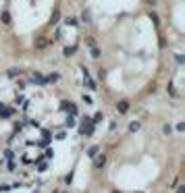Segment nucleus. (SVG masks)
<instances>
[{
    "label": "nucleus",
    "mask_w": 185,
    "mask_h": 193,
    "mask_svg": "<svg viewBox=\"0 0 185 193\" xmlns=\"http://www.w3.org/2000/svg\"><path fill=\"white\" fill-rule=\"evenodd\" d=\"M79 133H81V135H92V133H94V123H92V118H90V116H85V118L81 121Z\"/></svg>",
    "instance_id": "obj_1"
},
{
    "label": "nucleus",
    "mask_w": 185,
    "mask_h": 193,
    "mask_svg": "<svg viewBox=\"0 0 185 193\" xmlns=\"http://www.w3.org/2000/svg\"><path fill=\"white\" fill-rule=\"evenodd\" d=\"M81 73H83V85H85L87 89H96V81L90 77V71L85 67H81Z\"/></svg>",
    "instance_id": "obj_2"
},
{
    "label": "nucleus",
    "mask_w": 185,
    "mask_h": 193,
    "mask_svg": "<svg viewBox=\"0 0 185 193\" xmlns=\"http://www.w3.org/2000/svg\"><path fill=\"white\" fill-rule=\"evenodd\" d=\"M31 83H35V85H46V77L42 73H34L31 75Z\"/></svg>",
    "instance_id": "obj_3"
},
{
    "label": "nucleus",
    "mask_w": 185,
    "mask_h": 193,
    "mask_svg": "<svg viewBox=\"0 0 185 193\" xmlns=\"http://www.w3.org/2000/svg\"><path fill=\"white\" fill-rule=\"evenodd\" d=\"M87 46H90V54H92L94 58H98V56H100V50H98V46H96V42H94L92 37L87 40Z\"/></svg>",
    "instance_id": "obj_4"
},
{
    "label": "nucleus",
    "mask_w": 185,
    "mask_h": 193,
    "mask_svg": "<svg viewBox=\"0 0 185 193\" xmlns=\"http://www.w3.org/2000/svg\"><path fill=\"white\" fill-rule=\"evenodd\" d=\"M12 114V108H9L6 104H0V118H9Z\"/></svg>",
    "instance_id": "obj_5"
},
{
    "label": "nucleus",
    "mask_w": 185,
    "mask_h": 193,
    "mask_svg": "<svg viewBox=\"0 0 185 193\" xmlns=\"http://www.w3.org/2000/svg\"><path fill=\"white\" fill-rule=\"evenodd\" d=\"M62 108H65V110H67L71 116H75V114H77V108H75V104H71V102H62Z\"/></svg>",
    "instance_id": "obj_6"
},
{
    "label": "nucleus",
    "mask_w": 185,
    "mask_h": 193,
    "mask_svg": "<svg viewBox=\"0 0 185 193\" xmlns=\"http://www.w3.org/2000/svg\"><path fill=\"white\" fill-rule=\"evenodd\" d=\"M75 52H77V46H75V44H73V46H65V50H62V54H65L67 58H69V56H73Z\"/></svg>",
    "instance_id": "obj_7"
},
{
    "label": "nucleus",
    "mask_w": 185,
    "mask_h": 193,
    "mask_svg": "<svg viewBox=\"0 0 185 193\" xmlns=\"http://www.w3.org/2000/svg\"><path fill=\"white\" fill-rule=\"evenodd\" d=\"M104 162H106V156H104V154H102V156H96V158H94V166H96V168H102V166H104Z\"/></svg>",
    "instance_id": "obj_8"
},
{
    "label": "nucleus",
    "mask_w": 185,
    "mask_h": 193,
    "mask_svg": "<svg viewBox=\"0 0 185 193\" xmlns=\"http://www.w3.org/2000/svg\"><path fill=\"white\" fill-rule=\"evenodd\" d=\"M127 108H129V104L125 102V100H121V102L116 104V110H119L121 114H125V112H127Z\"/></svg>",
    "instance_id": "obj_9"
},
{
    "label": "nucleus",
    "mask_w": 185,
    "mask_h": 193,
    "mask_svg": "<svg viewBox=\"0 0 185 193\" xmlns=\"http://www.w3.org/2000/svg\"><path fill=\"white\" fill-rule=\"evenodd\" d=\"M81 21H85V23L92 21V12L87 11V9H85V11H81Z\"/></svg>",
    "instance_id": "obj_10"
},
{
    "label": "nucleus",
    "mask_w": 185,
    "mask_h": 193,
    "mask_svg": "<svg viewBox=\"0 0 185 193\" xmlns=\"http://www.w3.org/2000/svg\"><path fill=\"white\" fill-rule=\"evenodd\" d=\"M56 81H60V75L58 73H52V75L46 77V83H56Z\"/></svg>",
    "instance_id": "obj_11"
},
{
    "label": "nucleus",
    "mask_w": 185,
    "mask_h": 193,
    "mask_svg": "<svg viewBox=\"0 0 185 193\" xmlns=\"http://www.w3.org/2000/svg\"><path fill=\"white\" fill-rule=\"evenodd\" d=\"M48 46V40H44V37H37V40H35V48H37V50H40V48H46Z\"/></svg>",
    "instance_id": "obj_12"
},
{
    "label": "nucleus",
    "mask_w": 185,
    "mask_h": 193,
    "mask_svg": "<svg viewBox=\"0 0 185 193\" xmlns=\"http://www.w3.org/2000/svg\"><path fill=\"white\" fill-rule=\"evenodd\" d=\"M139 127H141V125H139L137 121H133V123H129V131H131V133H135V131H139Z\"/></svg>",
    "instance_id": "obj_13"
},
{
    "label": "nucleus",
    "mask_w": 185,
    "mask_h": 193,
    "mask_svg": "<svg viewBox=\"0 0 185 193\" xmlns=\"http://www.w3.org/2000/svg\"><path fill=\"white\" fill-rule=\"evenodd\" d=\"M46 168H48V162H46V160H40V162H37V170L44 172Z\"/></svg>",
    "instance_id": "obj_14"
},
{
    "label": "nucleus",
    "mask_w": 185,
    "mask_h": 193,
    "mask_svg": "<svg viewBox=\"0 0 185 193\" xmlns=\"http://www.w3.org/2000/svg\"><path fill=\"white\" fill-rule=\"evenodd\" d=\"M166 91H169V93H171L173 98H177V89H175V85H173V83H169V85H166Z\"/></svg>",
    "instance_id": "obj_15"
},
{
    "label": "nucleus",
    "mask_w": 185,
    "mask_h": 193,
    "mask_svg": "<svg viewBox=\"0 0 185 193\" xmlns=\"http://www.w3.org/2000/svg\"><path fill=\"white\" fill-rule=\"evenodd\" d=\"M102 118H104V114H102V112H96V114H94V118H92V123L96 125V123H100Z\"/></svg>",
    "instance_id": "obj_16"
},
{
    "label": "nucleus",
    "mask_w": 185,
    "mask_h": 193,
    "mask_svg": "<svg viewBox=\"0 0 185 193\" xmlns=\"http://www.w3.org/2000/svg\"><path fill=\"white\" fill-rule=\"evenodd\" d=\"M98 149H100V148H98V146H92V148L87 149V156H92V158H94V156L98 154Z\"/></svg>",
    "instance_id": "obj_17"
},
{
    "label": "nucleus",
    "mask_w": 185,
    "mask_h": 193,
    "mask_svg": "<svg viewBox=\"0 0 185 193\" xmlns=\"http://www.w3.org/2000/svg\"><path fill=\"white\" fill-rule=\"evenodd\" d=\"M81 100H83L85 104H94V98H92V96H87V93H83V96H81Z\"/></svg>",
    "instance_id": "obj_18"
},
{
    "label": "nucleus",
    "mask_w": 185,
    "mask_h": 193,
    "mask_svg": "<svg viewBox=\"0 0 185 193\" xmlns=\"http://www.w3.org/2000/svg\"><path fill=\"white\" fill-rule=\"evenodd\" d=\"M162 133H164V135H171V133H173V127H171V125H164V127H162Z\"/></svg>",
    "instance_id": "obj_19"
},
{
    "label": "nucleus",
    "mask_w": 185,
    "mask_h": 193,
    "mask_svg": "<svg viewBox=\"0 0 185 193\" xmlns=\"http://www.w3.org/2000/svg\"><path fill=\"white\" fill-rule=\"evenodd\" d=\"M0 19H2V23H11V15H9V12H2Z\"/></svg>",
    "instance_id": "obj_20"
},
{
    "label": "nucleus",
    "mask_w": 185,
    "mask_h": 193,
    "mask_svg": "<svg viewBox=\"0 0 185 193\" xmlns=\"http://www.w3.org/2000/svg\"><path fill=\"white\" fill-rule=\"evenodd\" d=\"M25 100H27L25 96H17V100H15V102H17V106H19V104H25Z\"/></svg>",
    "instance_id": "obj_21"
},
{
    "label": "nucleus",
    "mask_w": 185,
    "mask_h": 193,
    "mask_svg": "<svg viewBox=\"0 0 185 193\" xmlns=\"http://www.w3.org/2000/svg\"><path fill=\"white\" fill-rule=\"evenodd\" d=\"M67 25H73V27H75V25H77V19H75V17H69V19H67Z\"/></svg>",
    "instance_id": "obj_22"
},
{
    "label": "nucleus",
    "mask_w": 185,
    "mask_h": 193,
    "mask_svg": "<svg viewBox=\"0 0 185 193\" xmlns=\"http://www.w3.org/2000/svg\"><path fill=\"white\" fill-rule=\"evenodd\" d=\"M67 127H75V118L73 116H67Z\"/></svg>",
    "instance_id": "obj_23"
},
{
    "label": "nucleus",
    "mask_w": 185,
    "mask_h": 193,
    "mask_svg": "<svg viewBox=\"0 0 185 193\" xmlns=\"http://www.w3.org/2000/svg\"><path fill=\"white\" fill-rule=\"evenodd\" d=\"M58 19H60V12H58V11H54V15H52V23H56Z\"/></svg>",
    "instance_id": "obj_24"
},
{
    "label": "nucleus",
    "mask_w": 185,
    "mask_h": 193,
    "mask_svg": "<svg viewBox=\"0 0 185 193\" xmlns=\"http://www.w3.org/2000/svg\"><path fill=\"white\" fill-rule=\"evenodd\" d=\"M73 174H75V172L71 170V172H69V174H67V177H65V183H71V181H73Z\"/></svg>",
    "instance_id": "obj_25"
},
{
    "label": "nucleus",
    "mask_w": 185,
    "mask_h": 193,
    "mask_svg": "<svg viewBox=\"0 0 185 193\" xmlns=\"http://www.w3.org/2000/svg\"><path fill=\"white\" fill-rule=\"evenodd\" d=\"M25 85H27V83H25V81H23V79H17V87H21V89H23Z\"/></svg>",
    "instance_id": "obj_26"
},
{
    "label": "nucleus",
    "mask_w": 185,
    "mask_h": 193,
    "mask_svg": "<svg viewBox=\"0 0 185 193\" xmlns=\"http://www.w3.org/2000/svg\"><path fill=\"white\" fill-rule=\"evenodd\" d=\"M150 17H152V21H154V23H158V15H156V12H150Z\"/></svg>",
    "instance_id": "obj_27"
},
{
    "label": "nucleus",
    "mask_w": 185,
    "mask_h": 193,
    "mask_svg": "<svg viewBox=\"0 0 185 193\" xmlns=\"http://www.w3.org/2000/svg\"><path fill=\"white\" fill-rule=\"evenodd\" d=\"M177 131H179V133H181V131H185V125H183V123H179V125H177Z\"/></svg>",
    "instance_id": "obj_28"
},
{
    "label": "nucleus",
    "mask_w": 185,
    "mask_h": 193,
    "mask_svg": "<svg viewBox=\"0 0 185 193\" xmlns=\"http://www.w3.org/2000/svg\"><path fill=\"white\" fill-rule=\"evenodd\" d=\"M56 139H65V131H58V133H56Z\"/></svg>",
    "instance_id": "obj_29"
},
{
    "label": "nucleus",
    "mask_w": 185,
    "mask_h": 193,
    "mask_svg": "<svg viewBox=\"0 0 185 193\" xmlns=\"http://www.w3.org/2000/svg\"><path fill=\"white\" fill-rule=\"evenodd\" d=\"M177 193H185V187L181 185V187H177Z\"/></svg>",
    "instance_id": "obj_30"
},
{
    "label": "nucleus",
    "mask_w": 185,
    "mask_h": 193,
    "mask_svg": "<svg viewBox=\"0 0 185 193\" xmlns=\"http://www.w3.org/2000/svg\"><path fill=\"white\" fill-rule=\"evenodd\" d=\"M148 4H152V6H154V4H156V0H148Z\"/></svg>",
    "instance_id": "obj_31"
},
{
    "label": "nucleus",
    "mask_w": 185,
    "mask_h": 193,
    "mask_svg": "<svg viewBox=\"0 0 185 193\" xmlns=\"http://www.w3.org/2000/svg\"><path fill=\"white\" fill-rule=\"evenodd\" d=\"M112 193H121V191H112Z\"/></svg>",
    "instance_id": "obj_32"
},
{
    "label": "nucleus",
    "mask_w": 185,
    "mask_h": 193,
    "mask_svg": "<svg viewBox=\"0 0 185 193\" xmlns=\"http://www.w3.org/2000/svg\"><path fill=\"white\" fill-rule=\"evenodd\" d=\"M135 193H144V191H135Z\"/></svg>",
    "instance_id": "obj_33"
},
{
    "label": "nucleus",
    "mask_w": 185,
    "mask_h": 193,
    "mask_svg": "<svg viewBox=\"0 0 185 193\" xmlns=\"http://www.w3.org/2000/svg\"><path fill=\"white\" fill-rule=\"evenodd\" d=\"M34 193H40V191H34Z\"/></svg>",
    "instance_id": "obj_34"
},
{
    "label": "nucleus",
    "mask_w": 185,
    "mask_h": 193,
    "mask_svg": "<svg viewBox=\"0 0 185 193\" xmlns=\"http://www.w3.org/2000/svg\"><path fill=\"white\" fill-rule=\"evenodd\" d=\"M56 193H58V191H56Z\"/></svg>",
    "instance_id": "obj_35"
}]
</instances>
